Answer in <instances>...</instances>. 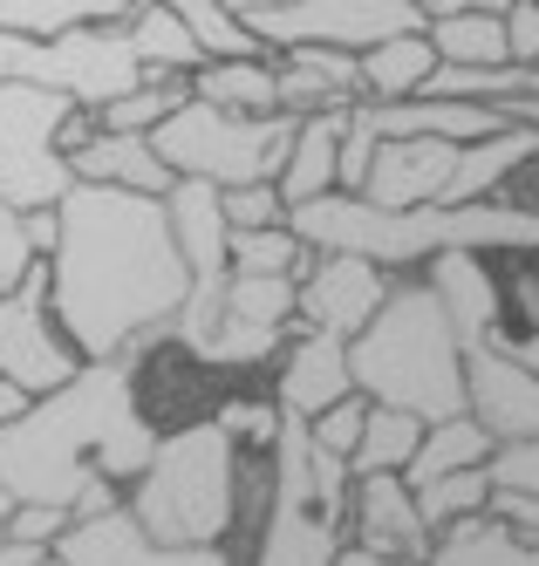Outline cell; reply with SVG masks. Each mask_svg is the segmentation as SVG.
Returning a JSON list of instances; mask_svg holds the SVG:
<instances>
[{"label":"cell","instance_id":"2e32d148","mask_svg":"<svg viewBox=\"0 0 539 566\" xmlns=\"http://www.w3.org/2000/svg\"><path fill=\"white\" fill-rule=\"evenodd\" d=\"M164 212H172V232L185 247V266H191V287H226L232 273V219H226V185L213 178H178L164 191Z\"/></svg>","mask_w":539,"mask_h":566},{"label":"cell","instance_id":"ee69618b","mask_svg":"<svg viewBox=\"0 0 539 566\" xmlns=\"http://www.w3.org/2000/svg\"><path fill=\"white\" fill-rule=\"evenodd\" d=\"M55 232H62V219H55V206H41V212H28V239H34V253L49 260L55 253Z\"/></svg>","mask_w":539,"mask_h":566},{"label":"cell","instance_id":"4dcf8cb0","mask_svg":"<svg viewBox=\"0 0 539 566\" xmlns=\"http://www.w3.org/2000/svg\"><path fill=\"white\" fill-rule=\"evenodd\" d=\"M410 492H417V512H424L431 533H444V525H458V518L491 512V478H485V464H471V471H444V478H431V484H410Z\"/></svg>","mask_w":539,"mask_h":566},{"label":"cell","instance_id":"9a60e30c","mask_svg":"<svg viewBox=\"0 0 539 566\" xmlns=\"http://www.w3.org/2000/svg\"><path fill=\"white\" fill-rule=\"evenodd\" d=\"M355 389V361L342 335H321V328H294L273 361V402L287 417H321L328 402H342Z\"/></svg>","mask_w":539,"mask_h":566},{"label":"cell","instance_id":"6da1fadb","mask_svg":"<svg viewBox=\"0 0 539 566\" xmlns=\"http://www.w3.org/2000/svg\"><path fill=\"white\" fill-rule=\"evenodd\" d=\"M55 219L62 232L49 253V301L69 342L90 361L144 355L172 342V321L191 294V266L164 198L75 178Z\"/></svg>","mask_w":539,"mask_h":566},{"label":"cell","instance_id":"b9f144b4","mask_svg":"<svg viewBox=\"0 0 539 566\" xmlns=\"http://www.w3.org/2000/svg\"><path fill=\"white\" fill-rule=\"evenodd\" d=\"M526 266L506 280V294H512V307H519V328H539V253H519Z\"/></svg>","mask_w":539,"mask_h":566},{"label":"cell","instance_id":"e0dca14e","mask_svg":"<svg viewBox=\"0 0 539 566\" xmlns=\"http://www.w3.org/2000/svg\"><path fill=\"white\" fill-rule=\"evenodd\" d=\"M450 165H458V144L450 137H383L362 198L383 206V212L431 206V198H444V185H450Z\"/></svg>","mask_w":539,"mask_h":566},{"label":"cell","instance_id":"5b68a950","mask_svg":"<svg viewBox=\"0 0 539 566\" xmlns=\"http://www.w3.org/2000/svg\"><path fill=\"white\" fill-rule=\"evenodd\" d=\"M123 505L164 546H226L246 512V443L219 417L172 423Z\"/></svg>","mask_w":539,"mask_h":566},{"label":"cell","instance_id":"7a4b0ae2","mask_svg":"<svg viewBox=\"0 0 539 566\" xmlns=\"http://www.w3.org/2000/svg\"><path fill=\"white\" fill-rule=\"evenodd\" d=\"M157 417L144 402L137 355H103L82 361V376L34 396L28 417L0 430V484L34 505H69L90 492L96 478H116L123 492L144 478L157 458Z\"/></svg>","mask_w":539,"mask_h":566},{"label":"cell","instance_id":"603a6c76","mask_svg":"<svg viewBox=\"0 0 539 566\" xmlns=\"http://www.w3.org/2000/svg\"><path fill=\"white\" fill-rule=\"evenodd\" d=\"M437 62L444 55L431 49V28L390 34V42L362 49V103H410V96H424L431 75H437Z\"/></svg>","mask_w":539,"mask_h":566},{"label":"cell","instance_id":"484cf974","mask_svg":"<svg viewBox=\"0 0 539 566\" xmlns=\"http://www.w3.org/2000/svg\"><path fill=\"white\" fill-rule=\"evenodd\" d=\"M491 437L471 410H458V417H437L431 430H424V443H417V458H410V484H431V478H444V471H471V464H485L491 458Z\"/></svg>","mask_w":539,"mask_h":566},{"label":"cell","instance_id":"44dd1931","mask_svg":"<svg viewBox=\"0 0 539 566\" xmlns=\"http://www.w3.org/2000/svg\"><path fill=\"white\" fill-rule=\"evenodd\" d=\"M424 566H539V539L519 533V525L499 518V512H478V518L444 525L431 539Z\"/></svg>","mask_w":539,"mask_h":566},{"label":"cell","instance_id":"bcb514c9","mask_svg":"<svg viewBox=\"0 0 539 566\" xmlns=\"http://www.w3.org/2000/svg\"><path fill=\"white\" fill-rule=\"evenodd\" d=\"M28 402H34V396H28L14 376H0V430H8L14 417H28Z\"/></svg>","mask_w":539,"mask_h":566},{"label":"cell","instance_id":"d6a6232c","mask_svg":"<svg viewBox=\"0 0 539 566\" xmlns=\"http://www.w3.org/2000/svg\"><path fill=\"white\" fill-rule=\"evenodd\" d=\"M185 96H191V75H144L131 96H116V103L103 109V124H110V130H144V137H151Z\"/></svg>","mask_w":539,"mask_h":566},{"label":"cell","instance_id":"ac0fdd59","mask_svg":"<svg viewBox=\"0 0 539 566\" xmlns=\"http://www.w3.org/2000/svg\"><path fill=\"white\" fill-rule=\"evenodd\" d=\"M273 69H280V109L287 116L362 103V55H349V49H273Z\"/></svg>","mask_w":539,"mask_h":566},{"label":"cell","instance_id":"e575fe53","mask_svg":"<svg viewBox=\"0 0 539 566\" xmlns=\"http://www.w3.org/2000/svg\"><path fill=\"white\" fill-rule=\"evenodd\" d=\"M213 417L246 443V451H273V437H280V423H287V410H280L273 396H226Z\"/></svg>","mask_w":539,"mask_h":566},{"label":"cell","instance_id":"5bb4252c","mask_svg":"<svg viewBox=\"0 0 539 566\" xmlns=\"http://www.w3.org/2000/svg\"><path fill=\"white\" fill-rule=\"evenodd\" d=\"M465 410L491 430V437H539V376L506 348V342H485L465 361Z\"/></svg>","mask_w":539,"mask_h":566},{"label":"cell","instance_id":"f6af8a7d","mask_svg":"<svg viewBox=\"0 0 539 566\" xmlns=\"http://www.w3.org/2000/svg\"><path fill=\"white\" fill-rule=\"evenodd\" d=\"M335 566H424V559H396V553H369V546H355V539H349V546L335 553Z\"/></svg>","mask_w":539,"mask_h":566},{"label":"cell","instance_id":"52a82bcc","mask_svg":"<svg viewBox=\"0 0 539 566\" xmlns=\"http://www.w3.org/2000/svg\"><path fill=\"white\" fill-rule=\"evenodd\" d=\"M75 96L49 83H0V198L21 212L62 206V191L75 185V165L62 150Z\"/></svg>","mask_w":539,"mask_h":566},{"label":"cell","instance_id":"f35d334b","mask_svg":"<svg viewBox=\"0 0 539 566\" xmlns=\"http://www.w3.org/2000/svg\"><path fill=\"white\" fill-rule=\"evenodd\" d=\"M226 219H232V226H280V219H287V191H280V178L226 185Z\"/></svg>","mask_w":539,"mask_h":566},{"label":"cell","instance_id":"74e56055","mask_svg":"<svg viewBox=\"0 0 539 566\" xmlns=\"http://www.w3.org/2000/svg\"><path fill=\"white\" fill-rule=\"evenodd\" d=\"M34 266H41V253H34V239H28V212L0 198V294L21 287Z\"/></svg>","mask_w":539,"mask_h":566},{"label":"cell","instance_id":"277c9868","mask_svg":"<svg viewBox=\"0 0 539 566\" xmlns=\"http://www.w3.org/2000/svg\"><path fill=\"white\" fill-rule=\"evenodd\" d=\"M349 361H355V389L362 396L396 402V410H417L424 423L465 410L471 348L458 342V328H450V314L431 294L424 273H396V287L376 307V321L349 342Z\"/></svg>","mask_w":539,"mask_h":566},{"label":"cell","instance_id":"7dc6e473","mask_svg":"<svg viewBox=\"0 0 539 566\" xmlns=\"http://www.w3.org/2000/svg\"><path fill=\"white\" fill-rule=\"evenodd\" d=\"M499 342H506V348H512V355H519V361H526V369H532V376H539V328H506V335H499Z\"/></svg>","mask_w":539,"mask_h":566},{"label":"cell","instance_id":"30bf717a","mask_svg":"<svg viewBox=\"0 0 539 566\" xmlns=\"http://www.w3.org/2000/svg\"><path fill=\"white\" fill-rule=\"evenodd\" d=\"M390 287H396V273L362 253H314L301 266V328L355 342L376 321V307L390 301Z\"/></svg>","mask_w":539,"mask_h":566},{"label":"cell","instance_id":"836d02e7","mask_svg":"<svg viewBox=\"0 0 539 566\" xmlns=\"http://www.w3.org/2000/svg\"><path fill=\"white\" fill-rule=\"evenodd\" d=\"M369 410H376V396L349 389L342 402H328L321 417H308V437L321 443V451H335V458H355V443H362V430H369Z\"/></svg>","mask_w":539,"mask_h":566},{"label":"cell","instance_id":"8fae6325","mask_svg":"<svg viewBox=\"0 0 539 566\" xmlns=\"http://www.w3.org/2000/svg\"><path fill=\"white\" fill-rule=\"evenodd\" d=\"M431 280V294L444 301L450 314V328H458L465 348H485V342H499L506 335V280H499V253H471V247H450V253H431L417 266Z\"/></svg>","mask_w":539,"mask_h":566},{"label":"cell","instance_id":"83f0119b","mask_svg":"<svg viewBox=\"0 0 539 566\" xmlns=\"http://www.w3.org/2000/svg\"><path fill=\"white\" fill-rule=\"evenodd\" d=\"M431 49L444 62H458V69H499V62H512L506 14H491V8H465V14L431 21Z\"/></svg>","mask_w":539,"mask_h":566},{"label":"cell","instance_id":"3957f363","mask_svg":"<svg viewBox=\"0 0 539 566\" xmlns=\"http://www.w3.org/2000/svg\"><path fill=\"white\" fill-rule=\"evenodd\" d=\"M287 226H294L314 253H362L390 273H417L431 253L471 247V253H539V206H519V198H471V206H410V212H383L369 206L362 191H321L287 206Z\"/></svg>","mask_w":539,"mask_h":566},{"label":"cell","instance_id":"c3c4849f","mask_svg":"<svg viewBox=\"0 0 539 566\" xmlns=\"http://www.w3.org/2000/svg\"><path fill=\"white\" fill-rule=\"evenodd\" d=\"M49 546H28V539H0V566H41Z\"/></svg>","mask_w":539,"mask_h":566},{"label":"cell","instance_id":"ba28073f","mask_svg":"<svg viewBox=\"0 0 539 566\" xmlns=\"http://www.w3.org/2000/svg\"><path fill=\"white\" fill-rule=\"evenodd\" d=\"M246 28L267 49H376L390 34H417V0H280V8L246 14Z\"/></svg>","mask_w":539,"mask_h":566},{"label":"cell","instance_id":"7bdbcfd3","mask_svg":"<svg viewBox=\"0 0 539 566\" xmlns=\"http://www.w3.org/2000/svg\"><path fill=\"white\" fill-rule=\"evenodd\" d=\"M491 512L512 518L519 533H532V539H539V492H526V499H519V492H491Z\"/></svg>","mask_w":539,"mask_h":566},{"label":"cell","instance_id":"4316f807","mask_svg":"<svg viewBox=\"0 0 539 566\" xmlns=\"http://www.w3.org/2000/svg\"><path fill=\"white\" fill-rule=\"evenodd\" d=\"M137 0H0V28L28 34V42H55V34L96 28V21H123Z\"/></svg>","mask_w":539,"mask_h":566},{"label":"cell","instance_id":"8992f818","mask_svg":"<svg viewBox=\"0 0 539 566\" xmlns=\"http://www.w3.org/2000/svg\"><path fill=\"white\" fill-rule=\"evenodd\" d=\"M294 124L301 116H239L205 96H185L164 124L151 130L157 157L178 178H213V185H253V178H280L287 150H294Z\"/></svg>","mask_w":539,"mask_h":566},{"label":"cell","instance_id":"f907efd6","mask_svg":"<svg viewBox=\"0 0 539 566\" xmlns=\"http://www.w3.org/2000/svg\"><path fill=\"white\" fill-rule=\"evenodd\" d=\"M8 512H14V492L0 484V539H8Z\"/></svg>","mask_w":539,"mask_h":566},{"label":"cell","instance_id":"8d00e7d4","mask_svg":"<svg viewBox=\"0 0 539 566\" xmlns=\"http://www.w3.org/2000/svg\"><path fill=\"white\" fill-rule=\"evenodd\" d=\"M376 144H383V130H376V109H369V103H355V109H349V124H342V185H335V191H362V185H369V165H376Z\"/></svg>","mask_w":539,"mask_h":566},{"label":"cell","instance_id":"cb8c5ba5","mask_svg":"<svg viewBox=\"0 0 539 566\" xmlns=\"http://www.w3.org/2000/svg\"><path fill=\"white\" fill-rule=\"evenodd\" d=\"M191 96L239 116H280V69L273 55H219L191 75Z\"/></svg>","mask_w":539,"mask_h":566},{"label":"cell","instance_id":"ffe728a7","mask_svg":"<svg viewBox=\"0 0 539 566\" xmlns=\"http://www.w3.org/2000/svg\"><path fill=\"white\" fill-rule=\"evenodd\" d=\"M69 165H75V178H90V185H123V191H151V198H164L178 185V171L157 157V144L144 130H110V124L82 144Z\"/></svg>","mask_w":539,"mask_h":566},{"label":"cell","instance_id":"60d3db41","mask_svg":"<svg viewBox=\"0 0 539 566\" xmlns=\"http://www.w3.org/2000/svg\"><path fill=\"white\" fill-rule=\"evenodd\" d=\"M506 42H512L519 69L539 62V0H512V8H506Z\"/></svg>","mask_w":539,"mask_h":566},{"label":"cell","instance_id":"f546056e","mask_svg":"<svg viewBox=\"0 0 539 566\" xmlns=\"http://www.w3.org/2000/svg\"><path fill=\"white\" fill-rule=\"evenodd\" d=\"M314 260V247L294 232V226H232V273H294Z\"/></svg>","mask_w":539,"mask_h":566},{"label":"cell","instance_id":"7402d4cb","mask_svg":"<svg viewBox=\"0 0 539 566\" xmlns=\"http://www.w3.org/2000/svg\"><path fill=\"white\" fill-rule=\"evenodd\" d=\"M342 124H349V109H314L294 124V150H287V171H280L287 206L342 185Z\"/></svg>","mask_w":539,"mask_h":566},{"label":"cell","instance_id":"681fc988","mask_svg":"<svg viewBox=\"0 0 539 566\" xmlns=\"http://www.w3.org/2000/svg\"><path fill=\"white\" fill-rule=\"evenodd\" d=\"M465 8H478V0H417L424 28H431V21H444V14H465Z\"/></svg>","mask_w":539,"mask_h":566},{"label":"cell","instance_id":"1f68e13d","mask_svg":"<svg viewBox=\"0 0 539 566\" xmlns=\"http://www.w3.org/2000/svg\"><path fill=\"white\" fill-rule=\"evenodd\" d=\"M172 8H178V14H185V28L198 34L205 62H219V55H273L260 34L226 8V0H172Z\"/></svg>","mask_w":539,"mask_h":566},{"label":"cell","instance_id":"816d5d0a","mask_svg":"<svg viewBox=\"0 0 539 566\" xmlns=\"http://www.w3.org/2000/svg\"><path fill=\"white\" fill-rule=\"evenodd\" d=\"M41 566H69V559H62V553H49V559H41Z\"/></svg>","mask_w":539,"mask_h":566},{"label":"cell","instance_id":"4fadbf2b","mask_svg":"<svg viewBox=\"0 0 539 566\" xmlns=\"http://www.w3.org/2000/svg\"><path fill=\"white\" fill-rule=\"evenodd\" d=\"M349 539L369 553H396V559H431V525L417 512V492H410L403 471H369L349 484Z\"/></svg>","mask_w":539,"mask_h":566},{"label":"cell","instance_id":"ab89813d","mask_svg":"<svg viewBox=\"0 0 539 566\" xmlns=\"http://www.w3.org/2000/svg\"><path fill=\"white\" fill-rule=\"evenodd\" d=\"M75 525V512L69 505H34V499H21L14 512H8V539H28V546H49L55 553V539Z\"/></svg>","mask_w":539,"mask_h":566},{"label":"cell","instance_id":"7c38bea8","mask_svg":"<svg viewBox=\"0 0 539 566\" xmlns=\"http://www.w3.org/2000/svg\"><path fill=\"white\" fill-rule=\"evenodd\" d=\"M69 566H239L226 546H164L144 533V518L131 505H116L103 518H75L55 539Z\"/></svg>","mask_w":539,"mask_h":566},{"label":"cell","instance_id":"d4e9b609","mask_svg":"<svg viewBox=\"0 0 539 566\" xmlns=\"http://www.w3.org/2000/svg\"><path fill=\"white\" fill-rule=\"evenodd\" d=\"M123 28H131V42H137L151 75H198L205 69L198 34L185 28V14L172 8V0H137V8L123 14Z\"/></svg>","mask_w":539,"mask_h":566},{"label":"cell","instance_id":"d590c367","mask_svg":"<svg viewBox=\"0 0 539 566\" xmlns=\"http://www.w3.org/2000/svg\"><path fill=\"white\" fill-rule=\"evenodd\" d=\"M485 478H491V492H539V437H506V443H491V458H485Z\"/></svg>","mask_w":539,"mask_h":566},{"label":"cell","instance_id":"9c48e42d","mask_svg":"<svg viewBox=\"0 0 539 566\" xmlns=\"http://www.w3.org/2000/svg\"><path fill=\"white\" fill-rule=\"evenodd\" d=\"M82 361L90 355L69 342L62 314L49 301V260H41L21 287L0 294V376H14L28 396H49L82 376Z\"/></svg>","mask_w":539,"mask_h":566},{"label":"cell","instance_id":"f1b7e54d","mask_svg":"<svg viewBox=\"0 0 539 566\" xmlns=\"http://www.w3.org/2000/svg\"><path fill=\"white\" fill-rule=\"evenodd\" d=\"M424 417L417 410H396V402H376L369 410V430H362V443H355V458H349V471L355 478H369V471H410V458H417V443H424Z\"/></svg>","mask_w":539,"mask_h":566},{"label":"cell","instance_id":"d6986e66","mask_svg":"<svg viewBox=\"0 0 539 566\" xmlns=\"http://www.w3.org/2000/svg\"><path fill=\"white\" fill-rule=\"evenodd\" d=\"M539 165V130L532 124H499L471 144H458V165H450L444 206H471V198H506V185Z\"/></svg>","mask_w":539,"mask_h":566}]
</instances>
